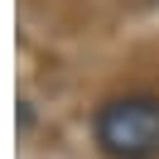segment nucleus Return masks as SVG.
Segmentation results:
<instances>
[{
    "instance_id": "f257e3e1",
    "label": "nucleus",
    "mask_w": 159,
    "mask_h": 159,
    "mask_svg": "<svg viewBox=\"0 0 159 159\" xmlns=\"http://www.w3.org/2000/svg\"><path fill=\"white\" fill-rule=\"evenodd\" d=\"M92 135L106 159H159V97H111L92 120Z\"/></svg>"
}]
</instances>
